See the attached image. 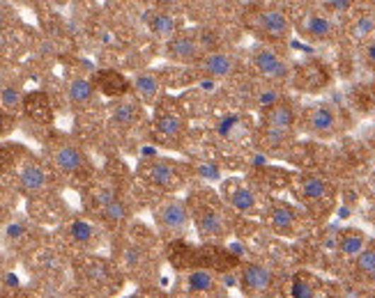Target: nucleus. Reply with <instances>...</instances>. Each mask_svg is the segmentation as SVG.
Wrapping results in <instances>:
<instances>
[{
  "mask_svg": "<svg viewBox=\"0 0 375 298\" xmlns=\"http://www.w3.org/2000/svg\"><path fill=\"white\" fill-rule=\"evenodd\" d=\"M364 3H366V5H371V7L375 9V0H364Z\"/></svg>",
  "mask_w": 375,
  "mask_h": 298,
  "instance_id": "obj_38",
  "label": "nucleus"
},
{
  "mask_svg": "<svg viewBox=\"0 0 375 298\" xmlns=\"http://www.w3.org/2000/svg\"><path fill=\"white\" fill-rule=\"evenodd\" d=\"M51 163L56 165L62 174H81L88 167V158L76 145L58 143L51 149Z\"/></svg>",
  "mask_w": 375,
  "mask_h": 298,
  "instance_id": "obj_15",
  "label": "nucleus"
},
{
  "mask_svg": "<svg viewBox=\"0 0 375 298\" xmlns=\"http://www.w3.org/2000/svg\"><path fill=\"white\" fill-rule=\"evenodd\" d=\"M159 9H168V12H180L189 5V0H152Z\"/></svg>",
  "mask_w": 375,
  "mask_h": 298,
  "instance_id": "obj_34",
  "label": "nucleus"
},
{
  "mask_svg": "<svg viewBox=\"0 0 375 298\" xmlns=\"http://www.w3.org/2000/svg\"><path fill=\"white\" fill-rule=\"evenodd\" d=\"M246 25L267 42H283L292 35V18L274 5H253L246 12Z\"/></svg>",
  "mask_w": 375,
  "mask_h": 298,
  "instance_id": "obj_2",
  "label": "nucleus"
},
{
  "mask_svg": "<svg viewBox=\"0 0 375 298\" xmlns=\"http://www.w3.org/2000/svg\"><path fill=\"white\" fill-rule=\"evenodd\" d=\"M102 216L106 222H111V225H120V222H125L127 216H129V207H127V202L120 195H115L111 202H106L102 207Z\"/></svg>",
  "mask_w": 375,
  "mask_h": 298,
  "instance_id": "obj_31",
  "label": "nucleus"
},
{
  "mask_svg": "<svg viewBox=\"0 0 375 298\" xmlns=\"http://www.w3.org/2000/svg\"><path fill=\"white\" fill-rule=\"evenodd\" d=\"M320 294V282L308 273H297L290 282V296L295 298H313Z\"/></svg>",
  "mask_w": 375,
  "mask_h": 298,
  "instance_id": "obj_30",
  "label": "nucleus"
},
{
  "mask_svg": "<svg viewBox=\"0 0 375 298\" xmlns=\"http://www.w3.org/2000/svg\"><path fill=\"white\" fill-rule=\"evenodd\" d=\"M25 97L16 85H0V108L7 110L10 115H19L23 110Z\"/></svg>",
  "mask_w": 375,
  "mask_h": 298,
  "instance_id": "obj_29",
  "label": "nucleus"
},
{
  "mask_svg": "<svg viewBox=\"0 0 375 298\" xmlns=\"http://www.w3.org/2000/svg\"><path fill=\"white\" fill-rule=\"evenodd\" d=\"M5 21H7V18H5V12H3V9H0V28L5 25Z\"/></svg>",
  "mask_w": 375,
  "mask_h": 298,
  "instance_id": "obj_37",
  "label": "nucleus"
},
{
  "mask_svg": "<svg viewBox=\"0 0 375 298\" xmlns=\"http://www.w3.org/2000/svg\"><path fill=\"white\" fill-rule=\"evenodd\" d=\"M95 92H97L95 83L88 81V78H71L67 83V99H69V104L76 106V108L93 106Z\"/></svg>",
  "mask_w": 375,
  "mask_h": 298,
  "instance_id": "obj_23",
  "label": "nucleus"
},
{
  "mask_svg": "<svg viewBox=\"0 0 375 298\" xmlns=\"http://www.w3.org/2000/svg\"><path fill=\"white\" fill-rule=\"evenodd\" d=\"M297 32L308 42L323 44V42H332L338 35V25L334 21V16L327 12V9H306L304 14L297 18Z\"/></svg>",
  "mask_w": 375,
  "mask_h": 298,
  "instance_id": "obj_9",
  "label": "nucleus"
},
{
  "mask_svg": "<svg viewBox=\"0 0 375 298\" xmlns=\"http://www.w3.org/2000/svg\"><path fill=\"white\" fill-rule=\"evenodd\" d=\"M373 97H375V88H373Z\"/></svg>",
  "mask_w": 375,
  "mask_h": 298,
  "instance_id": "obj_39",
  "label": "nucleus"
},
{
  "mask_svg": "<svg viewBox=\"0 0 375 298\" xmlns=\"http://www.w3.org/2000/svg\"><path fill=\"white\" fill-rule=\"evenodd\" d=\"M148 28H150V32L154 37H159V40L166 42V40H171V37L180 30V21H178L175 16H173V12H168V9H157V12L150 14Z\"/></svg>",
  "mask_w": 375,
  "mask_h": 298,
  "instance_id": "obj_22",
  "label": "nucleus"
},
{
  "mask_svg": "<svg viewBox=\"0 0 375 298\" xmlns=\"http://www.w3.org/2000/svg\"><path fill=\"white\" fill-rule=\"evenodd\" d=\"M297 122H299V115H297L295 106H292L288 99H281L274 106L262 110V126H267V129L295 133V124Z\"/></svg>",
  "mask_w": 375,
  "mask_h": 298,
  "instance_id": "obj_16",
  "label": "nucleus"
},
{
  "mask_svg": "<svg viewBox=\"0 0 375 298\" xmlns=\"http://www.w3.org/2000/svg\"><path fill=\"white\" fill-rule=\"evenodd\" d=\"M19 184H21V191L23 193L40 195V193L47 191L49 174H47V170H44L40 163L28 161V163L21 167V172H19Z\"/></svg>",
  "mask_w": 375,
  "mask_h": 298,
  "instance_id": "obj_18",
  "label": "nucleus"
},
{
  "mask_svg": "<svg viewBox=\"0 0 375 298\" xmlns=\"http://www.w3.org/2000/svg\"><path fill=\"white\" fill-rule=\"evenodd\" d=\"M369 244V237H366V232L357 230V227H347L343 230L341 234H338V241H336V253L341 255L347 262H352V259L362 253Z\"/></svg>",
  "mask_w": 375,
  "mask_h": 298,
  "instance_id": "obj_19",
  "label": "nucleus"
},
{
  "mask_svg": "<svg viewBox=\"0 0 375 298\" xmlns=\"http://www.w3.org/2000/svg\"><path fill=\"white\" fill-rule=\"evenodd\" d=\"M299 122L308 136H316V138H334L343 129V119L338 108L334 104H327V101L308 106L301 113Z\"/></svg>",
  "mask_w": 375,
  "mask_h": 298,
  "instance_id": "obj_7",
  "label": "nucleus"
},
{
  "mask_svg": "<svg viewBox=\"0 0 375 298\" xmlns=\"http://www.w3.org/2000/svg\"><path fill=\"white\" fill-rule=\"evenodd\" d=\"M154 136L157 141L163 145H178L187 133V117L182 115V110L171 104V101H163L157 108V115H154Z\"/></svg>",
  "mask_w": 375,
  "mask_h": 298,
  "instance_id": "obj_11",
  "label": "nucleus"
},
{
  "mask_svg": "<svg viewBox=\"0 0 375 298\" xmlns=\"http://www.w3.org/2000/svg\"><path fill=\"white\" fill-rule=\"evenodd\" d=\"M258 143H260L262 149H270V152H279V149H286L292 143V131H277V129L260 126Z\"/></svg>",
  "mask_w": 375,
  "mask_h": 298,
  "instance_id": "obj_27",
  "label": "nucleus"
},
{
  "mask_svg": "<svg viewBox=\"0 0 375 298\" xmlns=\"http://www.w3.org/2000/svg\"><path fill=\"white\" fill-rule=\"evenodd\" d=\"M249 67L265 83H283L290 78L292 67L288 58L270 44H255L249 51Z\"/></svg>",
  "mask_w": 375,
  "mask_h": 298,
  "instance_id": "obj_5",
  "label": "nucleus"
},
{
  "mask_svg": "<svg viewBox=\"0 0 375 298\" xmlns=\"http://www.w3.org/2000/svg\"><path fill=\"white\" fill-rule=\"evenodd\" d=\"M132 90L136 92V97H139L143 104L152 106L161 95V81L154 71H141V73H136Z\"/></svg>",
  "mask_w": 375,
  "mask_h": 298,
  "instance_id": "obj_20",
  "label": "nucleus"
},
{
  "mask_svg": "<svg viewBox=\"0 0 375 298\" xmlns=\"http://www.w3.org/2000/svg\"><path fill=\"white\" fill-rule=\"evenodd\" d=\"M354 273L362 278V280H369L375 285V241H369L366 248L359 255L352 259Z\"/></svg>",
  "mask_w": 375,
  "mask_h": 298,
  "instance_id": "obj_25",
  "label": "nucleus"
},
{
  "mask_svg": "<svg viewBox=\"0 0 375 298\" xmlns=\"http://www.w3.org/2000/svg\"><path fill=\"white\" fill-rule=\"evenodd\" d=\"M189 209L191 222L196 225V232L205 241H224L231 237L233 222H231V207L224 202L221 195H217L207 189H200L191 193Z\"/></svg>",
  "mask_w": 375,
  "mask_h": 298,
  "instance_id": "obj_1",
  "label": "nucleus"
},
{
  "mask_svg": "<svg viewBox=\"0 0 375 298\" xmlns=\"http://www.w3.org/2000/svg\"><path fill=\"white\" fill-rule=\"evenodd\" d=\"M93 83H95V88L106 97H125L127 92H129V88H132L129 81H127L122 73H117L113 69L99 71Z\"/></svg>",
  "mask_w": 375,
  "mask_h": 298,
  "instance_id": "obj_21",
  "label": "nucleus"
},
{
  "mask_svg": "<svg viewBox=\"0 0 375 298\" xmlns=\"http://www.w3.org/2000/svg\"><path fill=\"white\" fill-rule=\"evenodd\" d=\"M182 287H185V292L191 296H214L221 290L219 275L209 271V268H191L185 275Z\"/></svg>",
  "mask_w": 375,
  "mask_h": 298,
  "instance_id": "obj_17",
  "label": "nucleus"
},
{
  "mask_svg": "<svg viewBox=\"0 0 375 298\" xmlns=\"http://www.w3.org/2000/svg\"><path fill=\"white\" fill-rule=\"evenodd\" d=\"M240 285L246 296H267L274 290V271L262 262H249L240 271Z\"/></svg>",
  "mask_w": 375,
  "mask_h": 298,
  "instance_id": "obj_14",
  "label": "nucleus"
},
{
  "mask_svg": "<svg viewBox=\"0 0 375 298\" xmlns=\"http://www.w3.org/2000/svg\"><path fill=\"white\" fill-rule=\"evenodd\" d=\"M221 198L228 207H231V211L240 213V216H246V218H260L265 216V209H267V202L262 200V195L246 179H240V177L224 179Z\"/></svg>",
  "mask_w": 375,
  "mask_h": 298,
  "instance_id": "obj_4",
  "label": "nucleus"
},
{
  "mask_svg": "<svg viewBox=\"0 0 375 298\" xmlns=\"http://www.w3.org/2000/svg\"><path fill=\"white\" fill-rule=\"evenodd\" d=\"M207 49L203 40H200V32L196 30H178L175 35L166 40V58L180 64H194L200 55Z\"/></svg>",
  "mask_w": 375,
  "mask_h": 298,
  "instance_id": "obj_13",
  "label": "nucleus"
},
{
  "mask_svg": "<svg viewBox=\"0 0 375 298\" xmlns=\"http://www.w3.org/2000/svg\"><path fill=\"white\" fill-rule=\"evenodd\" d=\"M359 58H362V62L366 64V67L375 71V37H371V40L362 42V46H359Z\"/></svg>",
  "mask_w": 375,
  "mask_h": 298,
  "instance_id": "obj_33",
  "label": "nucleus"
},
{
  "mask_svg": "<svg viewBox=\"0 0 375 298\" xmlns=\"http://www.w3.org/2000/svg\"><path fill=\"white\" fill-rule=\"evenodd\" d=\"M12 165H14V156H12V152H7L5 147H0V172L10 170Z\"/></svg>",
  "mask_w": 375,
  "mask_h": 298,
  "instance_id": "obj_36",
  "label": "nucleus"
},
{
  "mask_svg": "<svg viewBox=\"0 0 375 298\" xmlns=\"http://www.w3.org/2000/svg\"><path fill=\"white\" fill-rule=\"evenodd\" d=\"M139 174L145 184L159 191L175 193L189 181L191 170L185 163H175L171 158H145L139 165Z\"/></svg>",
  "mask_w": 375,
  "mask_h": 298,
  "instance_id": "obj_3",
  "label": "nucleus"
},
{
  "mask_svg": "<svg viewBox=\"0 0 375 298\" xmlns=\"http://www.w3.org/2000/svg\"><path fill=\"white\" fill-rule=\"evenodd\" d=\"M108 117H111L113 126L127 131V129H132L141 119V108L136 101H117V104L111 106V115Z\"/></svg>",
  "mask_w": 375,
  "mask_h": 298,
  "instance_id": "obj_24",
  "label": "nucleus"
},
{
  "mask_svg": "<svg viewBox=\"0 0 375 298\" xmlns=\"http://www.w3.org/2000/svg\"><path fill=\"white\" fill-rule=\"evenodd\" d=\"M295 195L311 211H327L334 204L332 184L320 174H301L295 181Z\"/></svg>",
  "mask_w": 375,
  "mask_h": 298,
  "instance_id": "obj_8",
  "label": "nucleus"
},
{
  "mask_svg": "<svg viewBox=\"0 0 375 298\" xmlns=\"http://www.w3.org/2000/svg\"><path fill=\"white\" fill-rule=\"evenodd\" d=\"M154 225L166 239L185 237L191 227V209L187 200L168 198L154 209Z\"/></svg>",
  "mask_w": 375,
  "mask_h": 298,
  "instance_id": "obj_6",
  "label": "nucleus"
},
{
  "mask_svg": "<svg viewBox=\"0 0 375 298\" xmlns=\"http://www.w3.org/2000/svg\"><path fill=\"white\" fill-rule=\"evenodd\" d=\"M347 32H350L352 40H357L359 44L371 40V37H375V14L371 12L357 14L350 21V25H347Z\"/></svg>",
  "mask_w": 375,
  "mask_h": 298,
  "instance_id": "obj_26",
  "label": "nucleus"
},
{
  "mask_svg": "<svg viewBox=\"0 0 375 298\" xmlns=\"http://www.w3.org/2000/svg\"><path fill=\"white\" fill-rule=\"evenodd\" d=\"M67 234H69V239L74 241L76 246H81V248H86V246H90L95 241V227L90 225V222H86V220H74L69 225V230H67Z\"/></svg>",
  "mask_w": 375,
  "mask_h": 298,
  "instance_id": "obj_32",
  "label": "nucleus"
},
{
  "mask_svg": "<svg viewBox=\"0 0 375 298\" xmlns=\"http://www.w3.org/2000/svg\"><path fill=\"white\" fill-rule=\"evenodd\" d=\"M265 218H267L270 227L281 237H299L301 227H304V213H301L295 204L272 200L265 209Z\"/></svg>",
  "mask_w": 375,
  "mask_h": 298,
  "instance_id": "obj_12",
  "label": "nucleus"
},
{
  "mask_svg": "<svg viewBox=\"0 0 375 298\" xmlns=\"http://www.w3.org/2000/svg\"><path fill=\"white\" fill-rule=\"evenodd\" d=\"M194 69L203 78L209 81H226L235 76V71L240 69V60L237 55L226 51V49H207L200 58L194 62Z\"/></svg>",
  "mask_w": 375,
  "mask_h": 298,
  "instance_id": "obj_10",
  "label": "nucleus"
},
{
  "mask_svg": "<svg viewBox=\"0 0 375 298\" xmlns=\"http://www.w3.org/2000/svg\"><path fill=\"white\" fill-rule=\"evenodd\" d=\"M12 115L7 113V110L0 108V138H3L5 133H10L12 131Z\"/></svg>",
  "mask_w": 375,
  "mask_h": 298,
  "instance_id": "obj_35",
  "label": "nucleus"
},
{
  "mask_svg": "<svg viewBox=\"0 0 375 298\" xmlns=\"http://www.w3.org/2000/svg\"><path fill=\"white\" fill-rule=\"evenodd\" d=\"M23 110H25V113H28L33 119H38V122H49V119H51L49 99H47V95H42V92H33V95L25 97Z\"/></svg>",
  "mask_w": 375,
  "mask_h": 298,
  "instance_id": "obj_28",
  "label": "nucleus"
}]
</instances>
